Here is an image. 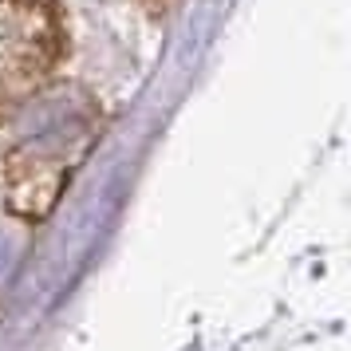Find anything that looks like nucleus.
<instances>
[{
  "mask_svg": "<svg viewBox=\"0 0 351 351\" xmlns=\"http://www.w3.org/2000/svg\"><path fill=\"white\" fill-rule=\"evenodd\" d=\"M71 24L60 0H0V119L60 80Z\"/></svg>",
  "mask_w": 351,
  "mask_h": 351,
  "instance_id": "1",
  "label": "nucleus"
}]
</instances>
